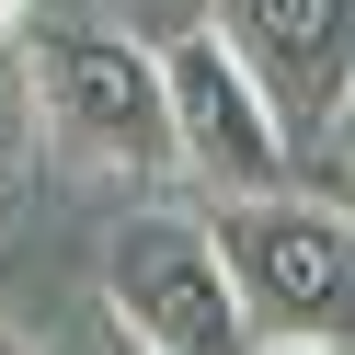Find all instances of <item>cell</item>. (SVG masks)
Wrapping results in <instances>:
<instances>
[{"mask_svg": "<svg viewBox=\"0 0 355 355\" xmlns=\"http://www.w3.org/2000/svg\"><path fill=\"white\" fill-rule=\"evenodd\" d=\"M218 252H230V275H241L263 332L355 344V207H332L309 184L218 195Z\"/></svg>", "mask_w": 355, "mask_h": 355, "instance_id": "cell-1", "label": "cell"}, {"mask_svg": "<svg viewBox=\"0 0 355 355\" xmlns=\"http://www.w3.org/2000/svg\"><path fill=\"white\" fill-rule=\"evenodd\" d=\"M35 103L46 126L103 172H184V126H172V58L103 24H46L35 35Z\"/></svg>", "mask_w": 355, "mask_h": 355, "instance_id": "cell-2", "label": "cell"}, {"mask_svg": "<svg viewBox=\"0 0 355 355\" xmlns=\"http://www.w3.org/2000/svg\"><path fill=\"white\" fill-rule=\"evenodd\" d=\"M103 309H115V332H138L149 355H252L263 321L252 298H241L230 252H218V218H126L115 252H103Z\"/></svg>", "mask_w": 355, "mask_h": 355, "instance_id": "cell-3", "label": "cell"}, {"mask_svg": "<svg viewBox=\"0 0 355 355\" xmlns=\"http://www.w3.org/2000/svg\"><path fill=\"white\" fill-rule=\"evenodd\" d=\"M172 126H184V172L207 195H263V184H298V126L286 103L263 92V69L230 46V24H184L172 35Z\"/></svg>", "mask_w": 355, "mask_h": 355, "instance_id": "cell-4", "label": "cell"}, {"mask_svg": "<svg viewBox=\"0 0 355 355\" xmlns=\"http://www.w3.org/2000/svg\"><path fill=\"white\" fill-rule=\"evenodd\" d=\"M230 46L263 69V92L286 103L298 138H332L355 103V0H207Z\"/></svg>", "mask_w": 355, "mask_h": 355, "instance_id": "cell-5", "label": "cell"}, {"mask_svg": "<svg viewBox=\"0 0 355 355\" xmlns=\"http://www.w3.org/2000/svg\"><path fill=\"white\" fill-rule=\"evenodd\" d=\"M252 355H355V344H309V332H263Z\"/></svg>", "mask_w": 355, "mask_h": 355, "instance_id": "cell-6", "label": "cell"}, {"mask_svg": "<svg viewBox=\"0 0 355 355\" xmlns=\"http://www.w3.org/2000/svg\"><path fill=\"white\" fill-rule=\"evenodd\" d=\"M12 149H24V103L0 92V172H12Z\"/></svg>", "mask_w": 355, "mask_h": 355, "instance_id": "cell-7", "label": "cell"}, {"mask_svg": "<svg viewBox=\"0 0 355 355\" xmlns=\"http://www.w3.org/2000/svg\"><path fill=\"white\" fill-rule=\"evenodd\" d=\"M24 24H35V0H0V35H24Z\"/></svg>", "mask_w": 355, "mask_h": 355, "instance_id": "cell-8", "label": "cell"}, {"mask_svg": "<svg viewBox=\"0 0 355 355\" xmlns=\"http://www.w3.org/2000/svg\"><path fill=\"white\" fill-rule=\"evenodd\" d=\"M115 355H149V344H138V332H115Z\"/></svg>", "mask_w": 355, "mask_h": 355, "instance_id": "cell-9", "label": "cell"}]
</instances>
